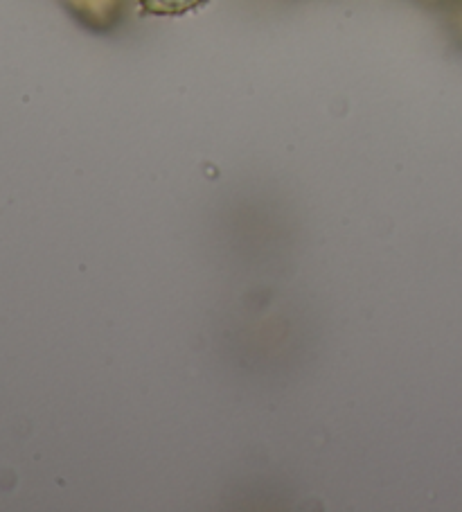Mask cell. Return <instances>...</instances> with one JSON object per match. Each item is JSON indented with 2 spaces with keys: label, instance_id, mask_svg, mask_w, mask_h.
<instances>
[{
  "label": "cell",
  "instance_id": "1",
  "mask_svg": "<svg viewBox=\"0 0 462 512\" xmlns=\"http://www.w3.org/2000/svg\"><path fill=\"white\" fill-rule=\"evenodd\" d=\"M64 5L86 28L104 32L111 30L122 19L127 0H64Z\"/></svg>",
  "mask_w": 462,
  "mask_h": 512
},
{
  "label": "cell",
  "instance_id": "2",
  "mask_svg": "<svg viewBox=\"0 0 462 512\" xmlns=\"http://www.w3.org/2000/svg\"><path fill=\"white\" fill-rule=\"evenodd\" d=\"M206 3L208 0H138L140 10L149 16H183Z\"/></svg>",
  "mask_w": 462,
  "mask_h": 512
}]
</instances>
